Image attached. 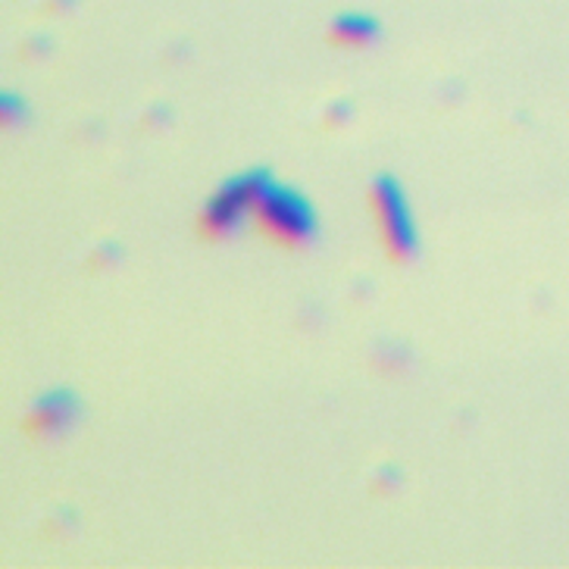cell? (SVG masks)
Returning a JSON list of instances; mask_svg holds the SVG:
<instances>
[{"label":"cell","mask_w":569,"mask_h":569,"mask_svg":"<svg viewBox=\"0 0 569 569\" xmlns=\"http://www.w3.org/2000/svg\"><path fill=\"white\" fill-rule=\"evenodd\" d=\"M251 229L253 234L284 253H298L310 244L313 238V210L303 201L301 194L272 188L267 184L260 191V198L251 207Z\"/></svg>","instance_id":"1"},{"label":"cell","mask_w":569,"mask_h":569,"mask_svg":"<svg viewBox=\"0 0 569 569\" xmlns=\"http://www.w3.org/2000/svg\"><path fill=\"white\" fill-rule=\"evenodd\" d=\"M367 207L379 248L391 267H403L413 257V226L407 217V203L398 184L391 179H376L367 191Z\"/></svg>","instance_id":"2"},{"label":"cell","mask_w":569,"mask_h":569,"mask_svg":"<svg viewBox=\"0 0 569 569\" xmlns=\"http://www.w3.org/2000/svg\"><path fill=\"white\" fill-rule=\"evenodd\" d=\"M269 179L263 172H251V176H241L229 182L219 191L213 201L203 207L198 219H194V234L203 244H217L222 238L238 229V222L244 217H251L253 201L260 198V191L267 188Z\"/></svg>","instance_id":"3"},{"label":"cell","mask_w":569,"mask_h":569,"mask_svg":"<svg viewBox=\"0 0 569 569\" xmlns=\"http://www.w3.org/2000/svg\"><path fill=\"white\" fill-rule=\"evenodd\" d=\"M72 398L69 395H51L34 407L29 417L22 419V436L29 441H48V438L60 436L72 419Z\"/></svg>","instance_id":"4"},{"label":"cell","mask_w":569,"mask_h":569,"mask_svg":"<svg viewBox=\"0 0 569 569\" xmlns=\"http://www.w3.org/2000/svg\"><path fill=\"white\" fill-rule=\"evenodd\" d=\"M376 38V22L367 17H341L332 22L326 41L338 51H363Z\"/></svg>","instance_id":"5"},{"label":"cell","mask_w":569,"mask_h":569,"mask_svg":"<svg viewBox=\"0 0 569 569\" xmlns=\"http://www.w3.org/2000/svg\"><path fill=\"white\" fill-rule=\"evenodd\" d=\"M345 122H348V107H332L319 126H322V132H336L338 126H345Z\"/></svg>","instance_id":"6"}]
</instances>
